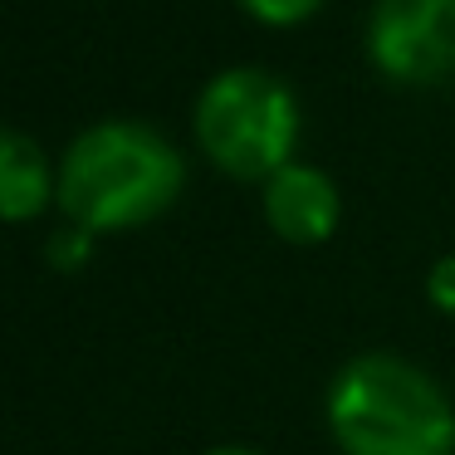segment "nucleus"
<instances>
[{
  "label": "nucleus",
  "mask_w": 455,
  "mask_h": 455,
  "mask_svg": "<svg viewBox=\"0 0 455 455\" xmlns=\"http://www.w3.org/2000/svg\"><path fill=\"white\" fill-rule=\"evenodd\" d=\"M187 187L181 152L148 123H93L60 157V201L64 220L89 235L142 230L177 206Z\"/></svg>",
  "instance_id": "f257e3e1"
},
{
  "label": "nucleus",
  "mask_w": 455,
  "mask_h": 455,
  "mask_svg": "<svg viewBox=\"0 0 455 455\" xmlns=\"http://www.w3.org/2000/svg\"><path fill=\"white\" fill-rule=\"evenodd\" d=\"M323 426L338 455H455V402L402 353H357L333 372Z\"/></svg>",
  "instance_id": "f03ea898"
},
{
  "label": "nucleus",
  "mask_w": 455,
  "mask_h": 455,
  "mask_svg": "<svg viewBox=\"0 0 455 455\" xmlns=\"http://www.w3.org/2000/svg\"><path fill=\"white\" fill-rule=\"evenodd\" d=\"M191 132H196L201 157L216 172L265 187L275 172L294 162L299 103L289 84H279L275 74L240 64V69H220L196 93Z\"/></svg>",
  "instance_id": "7ed1b4c3"
},
{
  "label": "nucleus",
  "mask_w": 455,
  "mask_h": 455,
  "mask_svg": "<svg viewBox=\"0 0 455 455\" xmlns=\"http://www.w3.org/2000/svg\"><path fill=\"white\" fill-rule=\"evenodd\" d=\"M367 60L382 79L431 89L455 79V0H377L367 15Z\"/></svg>",
  "instance_id": "20e7f679"
},
{
  "label": "nucleus",
  "mask_w": 455,
  "mask_h": 455,
  "mask_svg": "<svg viewBox=\"0 0 455 455\" xmlns=\"http://www.w3.org/2000/svg\"><path fill=\"white\" fill-rule=\"evenodd\" d=\"M259 211H265V226L284 245H323L343 220V196L323 167L289 162L284 172H275L259 187Z\"/></svg>",
  "instance_id": "39448f33"
},
{
  "label": "nucleus",
  "mask_w": 455,
  "mask_h": 455,
  "mask_svg": "<svg viewBox=\"0 0 455 455\" xmlns=\"http://www.w3.org/2000/svg\"><path fill=\"white\" fill-rule=\"evenodd\" d=\"M50 201H60V167H50L40 142L25 138L20 128L0 132V216L25 226Z\"/></svg>",
  "instance_id": "423d86ee"
},
{
  "label": "nucleus",
  "mask_w": 455,
  "mask_h": 455,
  "mask_svg": "<svg viewBox=\"0 0 455 455\" xmlns=\"http://www.w3.org/2000/svg\"><path fill=\"white\" fill-rule=\"evenodd\" d=\"M323 0H240V11L250 20L269 25V30H289V25H304Z\"/></svg>",
  "instance_id": "0eeeda50"
},
{
  "label": "nucleus",
  "mask_w": 455,
  "mask_h": 455,
  "mask_svg": "<svg viewBox=\"0 0 455 455\" xmlns=\"http://www.w3.org/2000/svg\"><path fill=\"white\" fill-rule=\"evenodd\" d=\"M426 299H431V308H441V314L455 318V250H445V255L426 269Z\"/></svg>",
  "instance_id": "6e6552de"
},
{
  "label": "nucleus",
  "mask_w": 455,
  "mask_h": 455,
  "mask_svg": "<svg viewBox=\"0 0 455 455\" xmlns=\"http://www.w3.org/2000/svg\"><path fill=\"white\" fill-rule=\"evenodd\" d=\"M89 245H93L89 230L64 226L60 235L50 240V259H54V265H64V269H74V265H84V259H89Z\"/></svg>",
  "instance_id": "1a4fd4ad"
},
{
  "label": "nucleus",
  "mask_w": 455,
  "mask_h": 455,
  "mask_svg": "<svg viewBox=\"0 0 455 455\" xmlns=\"http://www.w3.org/2000/svg\"><path fill=\"white\" fill-rule=\"evenodd\" d=\"M201 455H265V451H255V445H211Z\"/></svg>",
  "instance_id": "9d476101"
}]
</instances>
